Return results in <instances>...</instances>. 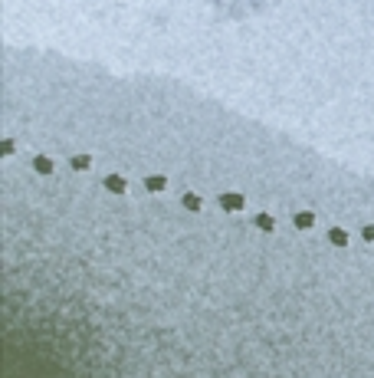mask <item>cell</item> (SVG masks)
I'll return each mask as SVG.
<instances>
[{"instance_id":"ba28073f","label":"cell","mask_w":374,"mask_h":378,"mask_svg":"<svg viewBox=\"0 0 374 378\" xmlns=\"http://www.w3.org/2000/svg\"><path fill=\"white\" fill-rule=\"evenodd\" d=\"M89 165H92V161H89V158L86 155H82V158H76V161H72V168H82V171H86V168Z\"/></svg>"},{"instance_id":"5b68a950","label":"cell","mask_w":374,"mask_h":378,"mask_svg":"<svg viewBox=\"0 0 374 378\" xmlns=\"http://www.w3.org/2000/svg\"><path fill=\"white\" fill-rule=\"evenodd\" d=\"M184 204L190 207V211H200V197L197 194H184Z\"/></svg>"},{"instance_id":"9c48e42d","label":"cell","mask_w":374,"mask_h":378,"mask_svg":"<svg viewBox=\"0 0 374 378\" xmlns=\"http://www.w3.org/2000/svg\"><path fill=\"white\" fill-rule=\"evenodd\" d=\"M256 224H259V227H266V230H269V227H273V217H263V214H259V217H256Z\"/></svg>"},{"instance_id":"30bf717a","label":"cell","mask_w":374,"mask_h":378,"mask_svg":"<svg viewBox=\"0 0 374 378\" xmlns=\"http://www.w3.org/2000/svg\"><path fill=\"white\" fill-rule=\"evenodd\" d=\"M365 237H368V240H374V227H365Z\"/></svg>"},{"instance_id":"8992f818","label":"cell","mask_w":374,"mask_h":378,"mask_svg":"<svg viewBox=\"0 0 374 378\" xmlns=\"http://www.w3.org/2000/svg\"><path fill=\"white\" fill-rule=\"evenodd\" d=\"M328 237H332V244H338V247H345V244H348V237H345V230H332Z\"/></svg>"},{"instance_id":"6da1fadb","label":"cell","mask_w":374,"mask_h":378,"mask_svg":"<svg viewBox=\"0 0 374 378\" xmlns=\"http://www.w3.org/2000/svg\"><path fill=\"white\" fill-rule=\"evenodd\" d=\"M220 204H223L226 211H240V207H243V197L240 194H223V197H220Z\"/></svg>"},{"instance_id":"52a82bcc","label":"cell","mask_w":374,"mask_h":378,"mask_svg":"<svg viewBox=\"0 0 374 378\" xmlns=\"http://www.w3.org/2000/svg\"><path fill=\"white\" fill-rule=\"evenodd\" d=\"M296 224H299V227H312V214H299Z\"/></svg>"},{"instance_id":"3957f363","label":"cell","mask_w":374,"mask_h":378,"mask_svg":"<svg viewBox=\"0 0 374 378\" xmlns=\"http://www.w3.org/2000/svg\"><path fill=\"white\" fill-rule=\"evenodd\" d=\"M105 184H109V191H115V194H122V191H125V181H122V178H115V174L105 178Z\"/></svg>"},{"instance_id":"277c9868","label":"cell","mask_w":374,"mask_h":378,"mask_svg":"<svg viewBox=\"0 0 374 378\" xmlns=\"http://www.w3.org/2000/svg\"><path fill=\"white\" fill-rule=\"evenodd\" d=\"M33 165H36V171H43V174H49V171H53V161H49V158H43V155H39L36 161H33Z\"/></svg>"},{"instance_id":"7a4b0ae2","label":"cell","mask_w":374,"mask_h":378,"mask_svg":"<svg viewBox=\"0 0 374 378\" xmlns=\"http://www.w3.org/2000/svg\"><path fill=\"white\" fill-rule=\"evenodd\" d=\"M164 184H168V181H164L161 174H158V178H155V174H151L148 181H145V188H148V191H164Z\"/></svg>"}]
</instances>
